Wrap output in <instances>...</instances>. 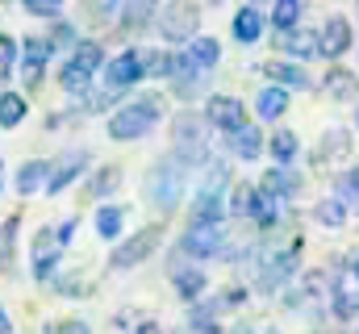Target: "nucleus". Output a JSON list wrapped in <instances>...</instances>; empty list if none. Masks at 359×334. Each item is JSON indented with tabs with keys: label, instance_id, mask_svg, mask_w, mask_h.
Returning a JSON list of instances; mask_svg holds the SVG:
<instances>
[{
	"label": "nucleus",
	"instance_id": "nucleus-6",
	"mask_svg": "<svg viewBox=\"0 0 359 334\" xmlns=\"http://www.w3.org/2000/svg\"><path fill=\"white\" fill-rule=\"evenodd\" d=\"M205 117H209V126H217L226 138H230V134H238V130L247 126L243 100H234V96H209V109H205Z\"/></svg>",
	"mask_w": 359,
	"mask_h": 334
},
{
	"label": "nucleus",
	"instance_id": "nucleus-28",
	"mask_svg": "<svg viewBox=\"0 0 359 334\" xmlns=\"http://www.w3.org/2000/svg\"><path fill=\"white\" fill-rule=\"evenodd\" d=\"M297 151H301V142H297V134L292 130H280V134H271V155H276V163L288 167L297 159Z\"/></svg>",
	"mask_w": 359,
	"mask_h": 334
},
{
	"label": "nucleus",
	"instance_id": "nucleus-51",
	"mask_svg": "<svg viewBox=\"0 0 359 334\" xmlns=\"http://www.w3.org/2000/svg\"><path fill=\"white\" fill-rule=\"evenodd\" d=\"M313 334H322V330H313Z\"/></svg>",
	"mask_w": 359,
	"mask_h": 334
},
{
	"label": "nucleus",
	"instance_id": "nucleus-33",
	"mask_svg": "<svg viewBox=\"0 0 359 334\" xmlns=\"http://www.w3.org/2000/svg\"><path fill=\"white\" fill-rule=\"evenodd\" d=\"M117 180H121V171H117V167H100V171L92 175L88 192H92V196H104V192H113V188H117Z\"/></svg>",
	"mask_w": 359,
	"mask_h": 334
},
{
	"label": "nucleus",
	"instance_id": "nucleus-31",
	"mask_svg": "<svg viewBox=\"0 0 359 334\" xmlns=\"http://www.w3.org/2000/svg\"><path fill=\"white\" fill-rule=\"evenodd\" d=\"M313 218H318L322 226H343V222H347V205H343L339 196H330V201H318Z\"/></svg>",
	"mask_w": 359,
	"mask_h": 334
},
{
	"label": "nucleus",
	"instance_id": "nucleus-42",
	"mask_svg": "<svg viewBox=\"0 0 359 334\" xmlns=\"http://www.w3.org/2000/svg\"><path fill=\"white\" fill-rule=\"evenodd\" d=\"M76 226H80V222H76V218H67V222H63V226L55 230V234H59V247H67V243H72V234H76Z\"/></svg>",
	"mask_w": 359,
	"mask_h": 334
},
{
	"label": "nucleus",
	"instance_id": "nucleus-46",
	"mask_svg": "<svg viewBox=\"0 0 359 334\" xmlns=\"http://www.w3.org/2000/svg\"><path fill=\"white\" fill-rule=\"evenodd\" d=\"M138 334H163V330H159L155 322H142V326H138Z\"/></svg>",
	"mask_w": 359,
	"mask_h": 334
},
{
	"label": "nucleus",
	"instance_id": "nucleus-14",
	"mask_svg": "<svg viewBox=\"0 0 359 334\" xmlns=\"http://www.w3.org/2000/svg\"><path fill=\"white\" fill-rule=\"evenodd\" d=\"M280 42V51H288L292 59H313V55H322V46H318V29H292V34H280L276 38Z\"/></svg>",
	"mask_w": 359,
	"mask_h": 334
},
{
	"label": "nucleus",
	"instance_id": "nucleus-27",
	"mask_svg": "<svg viewBox=\"0 0 359 334\" xmlns=\"http://www.w3.org/2000/svg\"><path fill=\"white\" fill-rule=\"evenodd\" d=\"M255 109H259V117H280V113L288 109V92L271 84V88H264V92H259V100H255Z\"/></svg>",
	"mask_w": 359,
	"mask_h": 334
},
{
	"label": "nucleus",
	"instance_id": "nucleus-23",
	"mask_svg": "<svg viewBox=\"0 0 359 334\" xmlns=\"http://www.w3.org/2000/svg\"><path fill=\"white\" fill-rule=\"evenodd\" d=\"M264 72H268L271 80H276V88H305L309 84V76H305V67H297V63H264Z\"/></svg>",
	"mask_w": 359,
	"mask_h": 334
},
{
	"label": "nucleus",
	"instance_id": "nucleus-26",
	"mask_svg": "<svg viewBox=\"0 0 359 334\" xmlns=\"http://www.w3.org/2000/svg\"><path fill=\"white\" fill-rule=\"evenodd\" d=\"M142 67H147V76L172 80L176 76V55H168V51H142Z\"/></svg>",
	"mask_w": 359,
	"mask_h": 334
},
{
	"label": "nucleus",
	"instance_id": "nucleus-45",
	"mask_svg": "<svg viewBox=\"0 0 359 334\" xmlns=\"http://www.w3.org/2000/svg\"><path fill=\"white\" fill-rule=\"evenodd\" d=\"M0 334H13V322H8V314L0 309Z\"/></svg>",
	"mask_w": 359,
	"mask_h": 334
},
{
	"label": "nucleus",
	"instance_id": "nucleus-24",
	"mask_svg": "<svg viewBox=\"0 0 359 334\" xmlns=\"http://www.w3.org/2000/svg\"><path fill=\"white\" fill-rule=\"evenodd\" d=\"M172 280H176V293L184 301H196V297L205 293V272H201V267H176Z\"/></svg>",
	"mask_w": 359,
	"mask_h": 334
},
{
	"label": "nucleus",
	"instance_id": "nucleus-12",
	"mask_svg": "<svg viewBox=\"0 0 359 334\" xmlns=\"http://www.w3.org/2000/svg\"><path fill=\"white\" fill-rule=\"evenodd\" d=\"M322 88H326V100H355L359 96V76L351 72V67H326Z\"/></svg>",
	"mask_w": 359,
	"mask_h": 334
},
{
	"label": "nucleus",
	"instance_id": "nucleus-18",
	"mask_svg": "<svg viewBox=\"0 0 359 334\" xmlns=\"http://www.w3.org/2000/svg\"><path fill=\"white\" fill-rule=\"evenodd\" d=\"M259 188L271 192V196H280V201H288V196L301 188V175H297V171H288V167H271V171H264Z\"/></svg>",
	"mask_w": 359,
	"mask_h": 334
},
{
	"label": "nucleus",
	"instance_id": "nucleus-29",
	"mask_svg": "<svg viewBox=\"0 0 359 334\" xmlns=\"http://www.w3.org/2000/svg\"><path fill=\"white\" fill-rule=\"evenodd\" d=\"M21 117H25V96H17V92H0V126L13 130Z\"/></svg>",
	"mask_w": 359,
	"mask_h": 334
},
{
	"label": "nucleus",
	"instance_id": "nucleus-22",
	"mask_svg": "<svg viewBox=\"0 0 359 334\" xmlns=\"http://www.w3.org/2000/svg\"><path fill=\"white\" fill-rule=\"evenodd\" d=\"M76 72H84V76H92V72H100L104 67V51H100V42H80L76 51H72V59H67Z\"/></svg>",
	"mask_w": 359,
	"mask_h": 334
},
{
	"label": "nucleus",
	"instance_id": "nucleus-21",
	"mask_svg": "<svg viewBox=\"0 0 359 334\" xmlns=\"http://www.w3.org/2000/svg\"><path fill=\"white\" fill-rule=\"evenodd\" d=\"M226 142H230V151H234L238 159H259V151H264V138H259V130H255V126H243V130H238V134H230Z\"/></svg>",
	"mask_w": 359,
	"mask_h": 334
},
{
	"label": "nucleus",
	"instance_id": "nucleus-13",
	"mask_svg": "<svg viewBox=\"0 0 359 334\" xmlns=\"http://www.w3.org/2000/svg\"><path fill=\"white\" fill-rule=\"evenodd\" d=\"M259 267H264V272H259V288H276V284H284L288 276H297V255H292V250H280V255H268Z\"/></svg>",
	"mask_w": 359,
	"mask_h": 334
},
{
	"label": "nucleus",
	"instance_id": "nucleus-49",
	"mask_svg": "<svg viewBox=\"0 0 359 334\" xmlns=\"http://www.w3.org/2000/svg\"><path fill=\"white\" fill-rule=\"evenodd\" d=\"M355 130H359V109H355Z\"/></svg>",
	"mask_w": 359,
	"mask_h": 334
},
{
	"label": "nucleus",
	"instance_id": "nucleus-8",
	"mask_svg": "<svg viewBox=\"0 0 359 334\" xmlns=\"http://www.w3.org/2000/svg\"><path fill=\"white\" fill-rule=\"evenodd\" d=\"M142 76H147V67H142V51H126V55H117V59L104 67V84H109L113 92L134 88Z\"/></svg>",
	"mask_w": 359,
	"mask_h": 334
},
{
	"label": "nucleus",
	"instance_id": "nucleus-37",
	"mask_svg": "<svg viewBox=\"0 0 359 334\" xmlns=\"http://www.w3.org/2000/svg\"><path fill=\"white\" fill-rule=\"evenodd\" d=\"M17 55H21V46H17L8 34H0V76H4V72L17 63Z\"/></svg>",
	"mask_w": 359,
	"mask_h": 334
},
{
	"label": "nucleus",
	"instance_id": "nucleus-3",
	"mask_svg": "<svg viewBox=\"0 0 359 334\" xmlns=\"http://www.w3.org/2000/svg\"><path fill=\"white\" fill-rule=\"evenodd\" d=\"M163 243V230L159 226H147V230H138V234H130L121 247L113 250V259H109V267H117V272H130V267H138L142 259H151L155 247Z\"/></svg>",
	"mask_w": 359,
	"mask_h": 334
},
{
	"label": "nucleus",
	"instance_id": "nucleus-34",
	"mask_svg": "<svg viewBox=\"0 0 359 334\" xmlns=\"http://www.w3.org/2000/svg\"><path fill=\"white\" fill-rule=\"evenodd\" d=\"M151 17H155L151 4H126V8H121V25H126V29H138V25H147Z\"/></svg>",
	"mask_w": 359,
	"mask_h": 334
},
{
	"label": "nucleus",
	"instance_id": "nucleus-39",
	"mask_svg": "<svg viewBox=\"0 0 359 334\" xmlns=\"http://www.w3.org/2000/svg\"><path fill=\"white\" fill-rule=\"evenodd\" d=\"M251 201H255V188H251V184H243V188H234V201H230V213H251Z\"/></svg>",
	"mask_w": 359,
	"mask_h": 334
},
{
	"label": "nucleus",
	"instance_id": "nucleus-19",
	"mask_svg": "<svg viewBox=\"0 0 359 334\" xmlns=\"http://www.w3.org/2000/svg\"><path fill=\"white\" fill-rule=\"evenodd\" d=\"M46 180H50V163L29 159V163H21V171H17V192H21V196H29V192H38Z\"/></svg>",
	"mask_w": 359,
	"mask_h": 334
},
{
	"label": "nucleus",
	"instance_id": "nucleus-20",
	"mask_svg": "<svg viewBox=\"0 0 359 334\" xmlns=\"http://www.w3.org/2000/svg\"><path fill=\"white\" fill-rule=\"evenodd\" d=\"M280 213H284V201H280V196H271V192H264V188H255L251 218H255L259 226H276V222H280Z\"/></svg>",
	"mask_w": 359,
	"mask_h": 334
},
{
	"label": "nucleus",
	"instance_id": "nucleus-4",
	"mask_svg": "<svg viewBox=\"0 0 359 334\" xmlns=\"http://www.w3.org/2000/svg\"><path fill=\"white\" fill-rule=\"evenodd\" d=\"M180 250L192 259H213L226 250V230L222 226H188V234L180 239Z\"/></svg>",
	"mask_w": 359,
	"mask_h": 334
},
{
	"label": "nucleus",
	"instance_id": "nucleus-11",
	"mask_svg": "<svg viewBox=\"0 0 359 334\" xmlns=\"http://www.w3.org/2000/svg\"><path fill=\"white\" fill-rule=\"evenodd\" d=\"M88 167V151H72V155H63L59 163H50V180H46V192H63L80 171Z\"/></svg>",
	"mask_w": 359,
	"mask_h": 334
},
{
	"label": "nucleus",
	"instance_id": "nucleus-1",
	"mask_svg": "<svg viewBox=\"0 0 359 334\" xmlns=\"http://www.w3.org/2000/svg\"><path fill=\"white\" fill-rule=\"evenodd\" d=\"M159 117H163V100L159 96H138L134 105H126L109 117V138L113 142H134V138L151 134Z\"/></svg>",
	"mask_w": 359,
	"mask_h": 334
},
{
	"label": "nucleus",
	"instance_id": "nucleus-36",
	"mask_svg": "<svg viewBox=\"0 0 359 334\" xmlns=\"http://www.w3.org/2000/svg\"><path fill=\"white\" fill-rule=\"evenodd\" d=\"M88 80H92V76H84V72H76L72 63H67V67L59 72V84H63L67 92H84V88H88Z\"/></svg>",
	"mask_w": 359,
	"mask_h": 334
},
{
	"label": "nucleus",
	"instance_id": "nucleus-2",
	"mask_svg": "<svg viewBox=\"0 0 359 334\" xmlns=\"http://www.w3.org/2000/svg\"><path fill=\"white\" fill-rule=\"evenodd\" d=\"M184 188H188V167L180 163L176 155H168L163 163L151 167L147 175V201L159 209V213H172L180 201H184Z\"/></svg>",
	"mask_w": 359,
	"mask_h": 334
},
{
	"label": "nucleus",
	"instance_id": "nucleus-16",
	"mask_svg": "<svg viewBox=\"0 0 359 334\" xmlns=\"http://www.w3.org/2000/svg\"><path fill=\"white\" fill-rule=\"evenodd\" d=\"M264 25H268V17H264L255 4H243V8L234 13V38H238V42H259Z\"/></svg>",
	"mask_w": 359,
	"mask_h": 334
},
{
	"label": "nucleus",
	"instance_id": "nucleus-43",
	"mask_svg": "<svg viewBox=\"0 0 359 334\" xmlns=\"http://www.w3.org/2000/svg\"><path fill=\"white\" fill-rule=\"evenodd\" d=\"M55 334H88V326H84V322H59Z\"/></svg>",
	"mask_w": 359,
	"mask_h": 334
},
{
	"label": "nucleus",
	"instance_id": "nucleus-10",
	"mask_svg": "<svg viewBox=\"0 0 359 334\" xmlns=\"http://www.w3.org/2000/svg\"><path fill=\"white\" fill-rule=\"evenodd\" d=\"M226 196H217V192H196L192 196V222L188 226H222L226 222Z\"/></svg>",
	"mask_w": 359,
	"mask_h": 334
},
{
	"label": "nucleus",
	"instance_id": "nucleus-50",
	"mask_svg": "<svg viewBox=\"0 0 359 334\" xmlns=\"http://www.w3.org/2000/svg\"><path fill=\"white\" fill-rule=\"evenodd\" d=\"M264 334H276V330H264Z\"/></svg>",
	"mask_w": 359,
	"mask_h": 334
},
{
	"label": "nucleus",
	"instance_id": "nucleus-35",
	"mask_svg": "<svg viewBox=\"0 0 359 334\" xmlns=\"http://www.w3.org/2000/svg\"><path fill=\"white\" fill-rule=\"evenodd\" d=\"M339 201L343 205H359V167L339 175Z\"/></svg>",
	"mask_w": 359,
	"mask_h": 334
},
{
	"label": "nucleus",
	"instance_id": "nucleus-40",
	"mask_svg": "<svg viewBox=\"0 0 359 334\" xmlns=\"http://www.w3.org/2000/svg\"><path fill=\"white\" fill-rule=\"evenodd\" d=\"M25 13H34V17H59V4L55 0H25Z\"/></svg>",
	"mask_w": 359,
	"mask_h": 334
},
{
	"label": "nucleus",
	"instance_id": "nucleus-41",
	"mask_svg": "<svg viewBox=\"0 0 359 334\" xmlns=\"http://www.w3.org/2000/svg\"><path fill=\"white\" fill-rule=\"evenodd\" d=\"M50 46H72V51H76V46H80V42H76V29H72V25H55Z\"/></svg>",
	"mask_w": 359,
	"mask_h": 334
},
{
	"label": "nucleus",
	"instance_id": "nucleus-44",
	"mask_svg": "<svg viewBox=\"0 0 359 334\" xmlns=\"http://www.w3.org/2000/svg\"><path fill=\"white\" fill-rule=\"evenodd\" d=\"M192 334H222L217 322H192Z\"/></svg>",
	"mask_w": 359,
	"mask_h": 334
},
{
	"label": "nucleus",
	"instance_id": "nucleus-25",
	"mask_svg": "<svg viewBox=\"0 0 359 334\" xmlns=\"http://www.w3.org/2000/svg\"><path fill=\"white\" fill-rule=\"evenodd\" d=\"M121 226H126V209H117V205H100V209H96V230H100V239H121Z\"/></svg>",
	"mask_w": 359,
	"mask_h": 334
},
{
	"label": "nucleus",
	"instance_id": "nucleus-5",
	"mask_svg": "<svg viewBox=\"0 0 359 334\" xmlns=\"http://www.w3.org/2000/svg\"><path fill=\"white\" fill-rule=\"evenodd\" d=\"M351 21L343 17V13H330L326 17V25L318 29V46H322V55L326 59H339V55H347L351 51Z\"/></svg>",
	"mask_w": 359,
	"mask_h": 334
},
{
	"label": "nucleus",
	"instance_id": "nucleus-47",
	"mask_svg": "<svg viewBox=\"0 0 359 334\" xmlns=\"http://www.w3.org/2000/svg\"><path fill=\"white\" fill-rule=\"evenodd\" d=\"M230 334H251V326H247V322H238V326H234Z\"/></svg>",
	"mask_w": 359,
	"mask_h": 334
},
{
	"label": "nucleus",
	"instance_id": "nucleus-7",
	"mask_svg": "<svg viewBox=\"0 0 359 334\" xmlns=\"http://www.w3.org/2000/svg\"><path fill=\"white\" fill-rule=\"evenodd\" d=\"M196 29V4H168L159 8V34L168 42H184Z\"/></svg>",
	"mask_w": 359,
	"mask_h": 334
},
{
	"label": "nucleus",
	"instance_id": "nucleus-30",
	"mask_svg": "<svg viewBox=\"0 0 359 334\" xmlns=\"http://www.w3.org/2000/svg\"><path fill=\"white\" fill-rule=\"evenodd\" d=\"M271 21L280 25V34H292L297 21H301V4H297V0H280V4L271 8Z\"/></svg>",
	"mask_w": 359,
	"mask_h": 334
},
{
	"label": "nucleus",
	"instance_id": "nucleus-48",
	"mask_svg": "<svg viewBox=\"0 0 359 334\" xmlns=\"http://www.w3.org/2000/svg\"><path fill=\"white\" fill-rule=\"evenodd\" d=\"M351 276H355V284H359V255H355V263H351Z\"/></svg>",
	"mask_w": 359,
	"mask_h": 334
},
{
	"label": "nucleus",
	"instance_id": "nucleus-15",
	"mask_svg": "<svg viewBox=\"0 0 359 334\" xmlns=\"http://www.w3.org/2000/svg\"><path fill=\"white\" fill-rule=\"evenodd\" d=\"M184 59H188V63H192V67L205 76V72H213V67H217V59H222V46H217L213 38H205V34H201V38H192V42H188Z\"/></svg>",
	"mask_w": 359,
	"mask_h": 334
},
{
	"label": "nucleus",
	"instance_id": "nucleus-17",
	"mask_svg": "<svg viewBox=\"0 0 359 334\" xmlns=\"http://www.w3.org/2000/svg\"><path fill=\"white\" fill-rule=\"evenodd\" d=\"M50 38H25L21 42V63H25V80L34 84L38 80V67H46V59H50Z\"/></svg>",
	"mask_w": 359,
	"mask_h": 334
},
{
	"label": "nucleus",
	"instance_id": "nucleus-9",
	"mask_svg": "<svg viewBox=\"0 0 359 334\" xmlns=\"http://www.w3.org/2000/svg\"><path fill=\"white\" fill-rule=\"evenodd\" d=\"M59 259H63L59 234L55 230H38V239H34V280H50Z\"/></svg>",
	"mask_w": 359,
	"mask_h": 334
},
{
	"label": "nucleus",
	"instance_id": "nucleus-38",
	"mask_svg": "<svg viewBox=\"0 0 359 334\" xmlns=\"http://www.w3.org/2000/svg\"><path fill=\"white\" fill-rule=\"evenodd\" d=\"M13 239H17V218H8V226H4V234H0V263H4V267L13 263Z\"/></svg>",
	"mask_w": 359,
	"mask_h": 334
},
{
	"label": "nucleus",
	"instance_id": "nucleus-32",
	"mask_svg": "<svg viewBox=\"0 0 359 334\" xmlns=\"http://www.w3.org/2000/svg\"><path fill=\"white\" fill-rule=\"evenodd\" d=\"M351 151V134H343V130H330L326 138H322V147H318V155H347Z\"/></svg>",
	"mask_w": 359,
	"mask_h": 334
}]
</instances>
